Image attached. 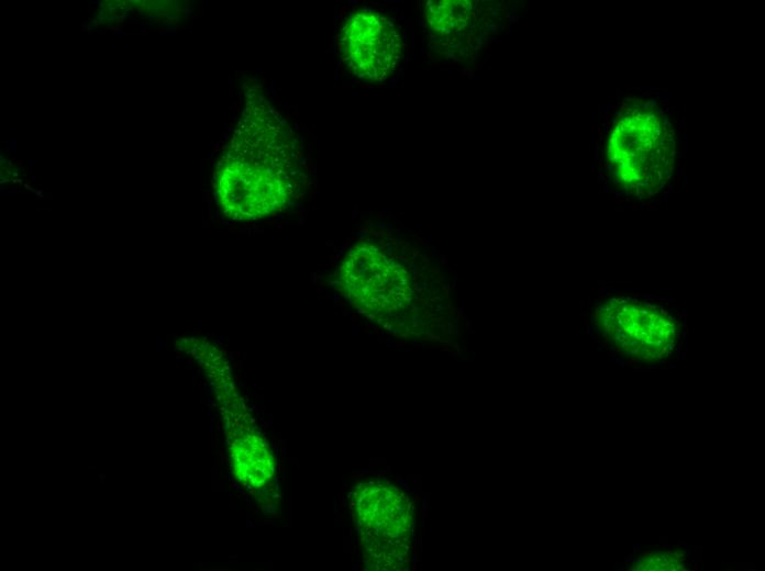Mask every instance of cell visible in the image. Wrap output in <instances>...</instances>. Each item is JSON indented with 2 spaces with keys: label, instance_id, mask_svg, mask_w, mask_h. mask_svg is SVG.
Segmentation results:
<instances>
[{
  "label": "cell",
  "instance_id": "obj_3",
  "mask_svg": "<svg viewBox=\"0 0 765 571\" xmlns=\"http://www.w3.org/2000/svg\"><path fill=\"white\" fill-rule=\"evenodd\" d=\"M342 287L361 311H392L409 301L401 269L373 244L353 247L341 266Z\"/></svg>",
  "mask_w": 765,
  "mask_h": 571
},
{
  "label": "cell",
  "instance_id": "obj_2",
  "mask_svg": "<svg viewBox=\"0 0 765 571\" xmlns=\"http://www.w3.org/2000/svg\"><path fill=\"white\" fill-rule=\"evenodd\" d=\"M339 51L356 77L381 82L397 70L404 44L392 20L376 9L361 7L345 16L339 35Z\"/></svg>",
  "mask_w": 765,
  "mask_h": 571
},
{
  "label": "cell",
  "instance_id": "obj_4",
  "mask_svg": "<svg viewBox=\"0 0 765 571\" xmlns=\"http://www.w3.org/2000/svg\"><path fill=\"white\" fill-rule=\"evenodd\" d=\"M494 12L476 1H429L424 18L432 42L447 58H466L491 31Z\"/></svg>",
  "mask_w": 765,
  "mask_h": 571
},
{
  "label": "cell",
  "instance_id": "obj_1",
  "mask_svg": "<svg viewBox=\"0 0 765 571\" xmlns=\"http://www.w3.org/2000/svg\"><path fill=\"white\" fill-rule=\"evenodd\" d=\"M297 139L287 121L253 92L214 172V194L232 220H258L284 210L300 182Z\"/></svg>",
  "mask_w": 765,
  "mask_h": 571
},
{
  "label": "cell",
  "instance_id": "obj_5",
  "mask_svg": "<svg viewBox=\"0 0 765 571\" xmlns=\"http://www.w3.org/2000/svg\"><path fill=\"white\" fill-rule=\"evenodd\" d=\"M632 548H633V551H634V552L641 550V546H640V545H633Z\"/></svg>",
  "mask_w": 765,
  "mask_h": 571
},
{
  "label": "cell",
  "instance_id": "obj_6",
  "mask_svg": "<svg viewBox=\"0 0 765 571\" xmlns=\"http://www.w3.org/2000/svg\"><path fill=\"white\" fill-rule=\"evenodd\" d=\"M632 557H633L632 555L627 556L625 562H627V561H631V560H632Z\"/></svg>",
  "mask_w": 765,
  "mask_h": 571
}]
</instances>
